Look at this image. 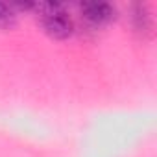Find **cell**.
<instances>
[{"instance_id":"2","label":"cell","mask_w":157,"mask_h":157,"mask_svg":"<svg viewBox=\"0 0 157 157\" xmlns=\"http://www.w3.org/2000/svg\"><path fill=\"white\" fill-rule=\"evenodd\" d=\"M80 10H82V19L93 28L109 24L117 15L115 8L107 2H85L80 6Z\"/></svg>"},{"instance_id":"3","label":"cell","mask_w":157,"mask_h":157,"mask_svg":"<svg viewBox=\"0 0 157 157\" xmlns=\"http://www.w3.org/2000/svg\"><path fill=\"white\" fill-rule=\"evenodd\" d=\"M17 24V11L13 6L0 2V28L2 30H11Z\"/></svg>"},{"instance_id":"4","label":"cell","mask_w":157,"mask_h":157,"mask_svg":"<svg viewBox=\"0 0 157 157\" xmlns=\"http://www.w3.org/2000/svg\"><path fill=\"white\" fill-rule=\"evenodd\" d=\"M135 21H137V30H142V32H146V30H150V26H151V21H150V15L144 11V6H135Z\"/></svg>"},{"instance_id":"1","label":"cell","mask_w":157,"mask_h":157,"mask_svg":"<svg viewBox=\"0 0 157 157\" xmlns=\"http://www.w3.org/2000/svg\"><path fill=\"white\" fill-rule=\"evenodd\" d=\"M24 10H33L43 30L54 39L63 41L74 33V22L63 4H57V2L24 4Z\"/></svg>"}]
</instances>
